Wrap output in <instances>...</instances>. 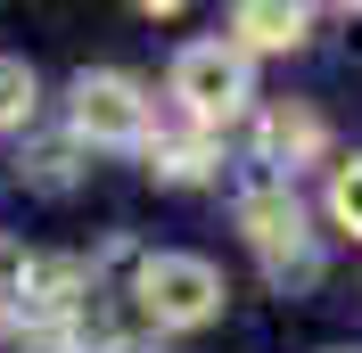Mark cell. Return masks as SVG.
<instances>
[{
    "mask_svg": "<svg viewBox=\"0 0 362 353\" xmlns=\"http://www.w3.org/2000/svg\"><path fill=\"white\" fill-rule=\"evenodd\" d=\"M17 173H25V189L58 198V189H74V181H83V140H74V132H42V140H25Z\"/></svg>",
    "mask_w": 362,
    "mask_h": 353,
    "instance_id": "ba28073f",
    "label": "cell"
},
{
    "mask_svg": "<svg viewBox=\"0 0 362 353\" xmlns=\"http://www.w3.org/2000/svg\"><path fill=\"white\" fill-rule=\"evenodd\" d=\"M305 33H313V8H296V0H239L230 8V49H305Z\"/></svg>",
    "mask_w": 362,
    "mask_h": 353,
    "instance_id": "52a82bcc",
    "label": "cell"
},
{
    "mask_svg": "<svg viewBox=\"0 0 362 353\" xmlns=\"http://www.w3.org/2000/svg\"><path fill=\"white\" fill-rule=\"evenodd\" d=\"M338 353H362V345H338Z\"/></svg>",
    "mask_w": 362,
    "mask_h": 353,
    "instance_id": "7c38bea8",
    "label": "cell"
},
{
    "mask_svg": "<svg viewBox=\"0 0 362 353\" xmlns=\"http://www.w3.org/2000/svg\"><path fill=\"white\" fill-rule=\"evenodd\" d=\"M140 156H148V173L173 181V189H189V181H214V164H223V148H214V132L206 124H157V132L140 140Z\"/></svg>",
    "mask_w": 362,
    "mask_h": 353,
    "instance_id": "8992f818",
    "label": "cell"
},
{
    "mask_svg": "<svg viewBox=\"0 0 362 353\" xmlns=\"http://www.w3.org/2000/svg\"><path fill=\"white\" fill-rule=\"evenodd\" d=\"M329 222L362 239V156H346L338 173H329Z\"/></svg>",
    "mask_w": 362,
    "mask_h": 353,
    "instance_id": "30bf717a",
    "label": "cell"
},
{
    "mask_svg": "<svg viewBox=\"0 0 362 353\" xmlns=\"http://www.w3.org/2000/svg\"><path fill=\"white\" fill-rule=\"evenodd\" d=\"M173 107L189 115V124H206V132H214V124H230V115H247V99H255V66H247V49H230L223 33H214V42H189L173 58Z\"/></svg>",
    "mask_w": 362,
    "mask_h": 353,
    "instance_id": "277c9868",
    "label": "cell"
},
{
    "mask_svg": "<svg viewBox=\"0 0 362 353\" xmlns=\"http://www.w3.org/2000/svg\"><path fill=\"white\" fill-rule=\"evenodd\" d=\"M239 230H247L255 263H264L280 287H313L321 280V246H313V230H305V205H296L288 181H255V189H239Z\"/></svg>",
    "mask_w": 362,
    "mask_h": 353,
    "instance_id": "6da1fadb",
    "label": "cell"
},
{
    "mask_svg": "<svg viewBox=\"0 0 362 353\" xmlns=\"http://www.w3.org/2000/svg\"><path fill=\"white\" fill-rule=\"evenodd\" d=\"M132 304L148 329H206L223 312V271L206 255H140L132 263Z\"/></svg>",
    "mask_w": 362,
    "mask_h": 353,
    "instance_id": "3957f363",
    "label": "cell"
},
{
    "mask_svg": "<svg viewBox=\"0 0 362 353\" xmlns=\"http://www.w3.org/2000/svg\"><path fill=\"white\" fill-rule=\"evenodd\" d=\"M321 148H329V124H321L305 99L264 107V124H255V164H264V181H288V173H305V164H321Z\"/></svg>",
    "mask_w": 362,
    "mask_h": 353,
    "instance_id": "5b68a950",
    "label": "cell"
},
{
    "mask_svg": "<svg viewBox=\"0 0 362 353\" xmlns=\"http://www.w3.org/2000/svg\"><path fill=\"white\" fill-rule=\"evenodd\" d=\"M33 107H42V83L25 58H0V132H33Z\"/></svg>",
    "mask_w": 362,
    "mask_h": 353,
    "instance_id": "9c48e42d",
    "label": "cell"
},
{
    "mask_svg": "<svg viewBox=\"0 0 362 353\" xmlns=\"http://www.w3.org/2000/svg\"><path fill=\"white\" fill-rule=\"evenodd\" d=\"M66 132L83 148H140V140L157 132V99L148 83L124 66H99V74H74L66 90Z\"/></svg>",
    "mask_w": 362,
    "mask_h": 353,
    "instance_id": "7a4b0ae2",
    "label": "cell"
},
{
    "mask_svg": "<svg viewBox=\"0 0 362 353\" xmlns=\"http://www.w3.org/2000/svg\"><path fill=\"white\" fill-rule=\"evenodd\" d=\"M0 329H8V304H0Z\"/></svg>",
    "mask_w": 362,
    "mask_h": 353,
    "instance_id": "8fae6325",
    "label": "cell"
}]
</instances>
